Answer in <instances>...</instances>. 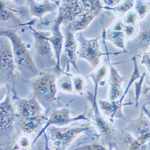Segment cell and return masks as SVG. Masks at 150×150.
<instances>
[{
    "label": "cell",
    "instance_id": "cell-1",
    "mask_svg": "<svg viewBox=\"0 0 150 150\" xmlns=\"http://www.w3.org/2000/svg\"><path fill=\"white\" fill-rule=\"evenodd\" d=\"M0 34L1 36L6 37L10 42L19 71L25 76L30 74L35 75V77L38 76L40 73L27 46L18 33L14 30H2Z\"/></svg>",
    "mask_w": 150,
    "mask_h": 150
},
{
    "label": "cell",
    "instance_id": "cell-2",
    "mask_svg": "<svg viewBox=\"0 0 150 150\" xmlns=\"http://www.w3.org/2000/svg\"><path fill=\"white\" fill-rule=\"evenodd\" d=\"M34 97L44 106L52 105L58 91L57 78L51 73H40L33 82Z\"/></svg>",
    "mask_w": 150,
    "mask_h": 150
},
{
    "label": "cell",
    "instance_id": "cell-3",
    "mask_svg": "<svg viewBox=\"0 0 150 150\" xmlns=\"http://www.w3.org/2000/svg\"><path fill=\"white\" fill-rule=\"evenodd\" d=\"M50 138L59 149H65L82 132L87 129L85 127L50 126L48 127Z\"/></svg>",
    "mask_w": 150,
    "mask_h": 150
},
{
    "label": "cell",
    "instance_id": "cell-4",
    "mask_svg": "<svg viewBox=\"0 0 150 150\" xmlns=\"http://www.w3.org/2000/svg\"><path fill=\"white\" fill-rule=\"evenodd\" d=\"M80 43V49L78 52L79 57L88 61L91 67L95 69L99 65L100 57L108 54L100 51V45L98 39H86L81 34L78 37Z\"/></svg>",
    "mask_w": 150,
    "mask_h": 150
},
{
    "label": "cell",
    "instance_id": "cell-5",
    "mask_svg": "<svg viewBox=\"0 0 150 150\" xmlns=\"http://www.w3.org/2000/svg\"><path fill=\"white\" fill-rule=\"evenodd\" d=\"M58 6L59 12L56 19L64 24V26L74 21L82 14L90 11L84 5L82 0L61 1L58 3Z\"/></svg>",
    "mask_w": 150,
    "mask_h": 150
},
{
    "label": "cell",
    "instance_id": "cell-6",
    "mask_svg": "<svg viewBox=\"0 0 150 150\" xmlns=\"http://www.w3.org/2000/svg\"><path fill=\"white\" fill-rule=\"evenodd\" d=\"M6 37L1 36L0 45V73L1 83L4 80H8L14 76L16 67L14 54L11 45L6 41Z\"/></svg>",
    "mask_w": 150,
    "mask_h": 150
},
{
    "label": "cell",
    "instance_id": "cell-7",
    "mask_svg": "<svg viewBox=\"0 0 150 150\" xmlns=\"http://www.w3.org/2000/svg\"><path fill=\"white\" fill-rule=\"evenodd\" d=\"M17 117L19 121H27L41 118L45 115L40 103L33 97L31 99L20 100L18 103Z\"/></svg>",
    "mask_w": 150,
    "mask_h": 150
},
{
    "label": "cell",
    "instance_id": "cell-8",
    "mask_svg": "<svg viewBox=\"0 0 150 150\" xmlns=\"http://www.w3.org/2000/svg\"><path fill=\"white\" fill-rule=\"evenodd\" d=\"M62 23L58 20H55L52 28V34L47 37L48 40L51 43L55 58L56 60L55 68L57 70L62 71L61 69V57L64 50V36L61 32L60 28Z\"/></svg>",
    "mask_w": 150,
    "mask_h": 150
},
{
    "label": "cell",
    "instance_id": "cell-9",
    "mask_svg": "<svg viewBox=\"0 0 150 150\" xmlns=\"http://www.w3.org/2000/svg\"><path fill=\"white\" fill-rule=\"evenodd\" d=\"M82 119L86 120L84 116H79L78 117L72 118L70 116L69 110L66 108L55 110L50 115L45 127L42 130L40 134L50 126H55L58 127H64L74 121H76Z\"/></svg>",
    "mask_w": 150,
    "mask_h": 150
},
{
    "label": "cell",
    "instance_id": "cell-10",
    "mask_svg": "<svg viewBox=\"0 0 150 150\" xmlns=\"http://www.w3.org/2000/svg\"><path fill=\"white\" fill-rule=\"evenodd\" d=\"M124 26V23L122 19H118L106 32L104 30L103 33L106 40L113 43L116 47L122 50H126L125 41L126 39L123 32Z\"/></svg>",
    "mask_w": 150,
    "mask_h": 150
},
{
    "label": "cell",
    "instance_id": "cell-11",
    "mask_svg": "<svg viewBox=\"0 0 150 150\" xmlns=\"http://www.w3.org/2000/svg\"><path fill=\"white\" fill-rule=\"evenodd\" d=\"M64 42L63 52L67 60L69 66L71 64L77 71H79L78 67L76 64L77 59V40L74 34L64 28Z\"/></svg>",
    "mask_w": 150,
    "mask_h": 150
},
{
    "label": "cell",
    "instance_id": "cell-12",
    "mask_svg": "<svg viewBox=\"0 0 150 150\" xmlns=\"http://www.w3.org/2000/svg\"><path fill=\"white\" fill-rule=\"evenodd\" d=\"M31 34L34 39V45L36 51L40 56L48 57L52 54V47L48 40L49 34L42 31H38L33 27L30 26Z\"/></svg>",
    "mask_w": 150,
    "mask_h": 150
},
{
    "label": "cell",
    "instance_id": "cell-13",
    "mask_svg": "<svg viewBox=\"0 0 150 150\" xmlns=\"http://www.w3.org/2000/svg\"><path fill=\"white\" fill-rule=\"evenodd\" d=\"M107 59L110 70V76L109 81L110 87L109 98L111 102H115L118 100L122 93L121 84L124 81L117 70L112 64L109 58V53L107 55Z\"/></svg>",
    "mask_w": 150,
    "mask_h": 150
},
{
    "label": "cell",
    "instance_id": "cell-14",
    "mask_svg": "<svg viewBox=\"0 0 150 150\" xmlns=\"http://www.w3.org/2000/svg\"><path fill=\"white\" fill-rule=\"evenodd\" d=\"M102 10L98 9L85 12L74 21L64 26V28L67 29L73 34L86 29L94 19L100 13Z\"/></svg>",
    "mask_w": 150,
    "mask_h": 150
},
{
    "label": "cell",
    "instance_id": "cell-15",
    "mask_svg": "<svg viewBox=\"0 0 150 150\" xmlns=\"http://www.w3.org/2000/svg\"><path fill=\"white\" fill-rule=\"evenodd\" d=\"M17 113L11 103L10 98L7 96L4 100L1 102V131L8 130L13 126Z\"/></svg>",
    "mask_w": 150,
    "mask_h": 150
},
{
    "label": "cell",
    "instance_id": "cell-16",
    "mask_svg": "<svg viewBox=\"0 0 150 150\" xmlns=\"http://www.w3.org/2000/svg\"><path fill=\"white\" fill-rule=\"evenodd\" d=\"M52 10V6L49 1H29V11L31 15L38 18L42 21V18Z\"/></svg>",
    "mask_w": 150,
    "mask_h": 150
},
{
    "label": "cell",
    "instance_id": "cell-17",
    "mask_svg": "<svg viewBox=\"0 0 150 150\" xmlns=\"http://www.w3.org/2000/svg\"><path fill=\"white\" fill-rule=\"evenodd\" d=\"M136 42L138 44L140 49L143 51L150 46V27L147 23H142L139 25Z\"/></svg>",
    "mask_w": 150,
    "mask_h": 150
},
{
    "label": "cell",
    "instance_id": "cell-18",
    "mask_svg": "<svg viewBox=\"0 0 150 150\" xmlns=\"http://www.w3.org/2000/svg\"><path fill=\"white\" fill-rule=\"evenodd\" d=\"M73 74L68 73H64L58 78L57 79V86L58 90L65 93H73Z\"/></svg>",
    "mask_w": 150,
    "mask_h": 150
},
{
    "label": "cell",
    "instance_id": "cell-19",
    "mask_svg": "<svg viewBox=\"0 0 150 150\" xmlns=\"http://www.w3.org/2000/svg\"><path fill=\"white\" fill-rule=\"evenodd\" d=\"M134 4V1H123L115 7H108L103 6V8L113 11L116 16H117L118 19H122L133 8Z\"/></svg>",
    "mask_w": 150,
    "mask_h": 150
},
{
    "label": "cell",
    "instance_id": "cell-20",
    "mask_svg": "<svg viewBox=\"0 0 150 150\" xmlns=\"http://www.w3.org/2000/svg\"><path fill=\"white\" fill-rule=\"evenodd\" d=\"M48 118L45 116L41 118L20 122V127L22 132L26 134L35 132L41 127L45 121H47Z\"/></svg>",
    "mask_w": 150,
    "mask_h": 150
},
{
    "label": "cell",
    "instance_id": "cell-21",
    "mask_svg": "<svg viewBox=\"0 0 150 150\" xmlns=\"http://www.w3.org/2000/svg\"><path fill=\"white\" fill-rule=\"evenodd\" d=\"M107 71V67L106 64H103L97 69H95L94 70L89 74V77L93 79L95 85V97L97 93V89L98 83L100 82L105 78Z\"/></svg>",
    "mask_w": 150,
    "mask_h": 150
},
{
    "label": "cell",
    "instance_id": "cell-22",
    "mask_svg": "<svg viewBox=\"0 0 150 150\" xmlns=\"http://www.w3.org/2000/svg\"><path fill=\"white\" fill-rule=\"evenodd\" d=\"M74 92L81 94L84 92L86 87L85 78L81 74L73 75L72 77Z\"/></svg>",
    "mask_w": 150,
    "mask_h": 150
},
{
    "label": "cell",
    "instance_id": "cell-23",
    "mask_svg": "<svg viewBox=\"0 0 150 150\" xmlns=\"http://www.w3.org/2000/svg\"><path fill=\"white\" fill-rule=\"evenodd\" d=\"M135 11L139 20L143 19L148 14L150 10V2L144 1H136Z\"/></svg>",
    "mask_w": 150,
    "mask_h": 150
},
{
    "label": "cell",
    "instance_id": "cell-24",
    "mask_svg": "<svg viewBox=\"0 0 150 150\" xmlns=\"http://www.w3.org/2000/svg\"><path fill=\"white\" fill-rule=\"evenodd\" d=\"M94 121L95 126L100 132L103 133H108L111 131V127L107 121L100 114L95 115Z\"/></svg>",
    "mask_w": 150,
    "mask_h": 150
},
{
    "label": "cell",
    "instance_id": "cell-25",
    "mask_svg": "<svg viewBox=\"0 0 150 150\" xmlns=\"http://www.w3.org/2000/svg\"><path fill=\"white\" fill-rule=\"evenodd\" d=\"M99 106L102 110L103 111L104 113H105L106 115H111L112 117L115 114V112L117 111L113 102H109L106 101L99 100Z\"/></svg>",
    "mask_w": 150,
    "mask_h": 150
},
{
    "label": "cell",
    "instance_id": "cell-26",
    "mask_svg": "<svg viewBox=\"0 0 150 150\" xmlns=\"http://www.w3.org/2000/svg\"><path fill=\"white\" fill-rule=\"evenodd\" d=\"M139 20L138 16L136 13L135 10H130L128 13L125 15V16L122 19V22L129 25H137V22Z\"/></svg>",
    "mask_w": 150,
    "mask_h": 150
},
{
    "label": "cell",
    "instance_id": "cell-27",
    "mask_svg": "<svg viewBox=\"0 0 150 150\" xmlns=\"http://www.w3.org/2000/svg\"><path fill=\"white\" fill-rule=\"evenodd\" d=\"M1 21H6L13 16V13L4 1H1Z\"/></svg>",
    "mask_w": 150,
    "mask_h": 150
},
{
    "label": "cell",
    "instance_id": "cell-28",
    "mask_svg": "<svg viewBox=\"0 0 150 150\" xmlns=\"http://www.w3.org/2000/svg\"><path fill=\"white\" fill-rule=\"evenodd\" d=\"M138 30L139 28L137 27V25H126L124 23L123 32L126 40L130 39L136 36L137 33H138Z\"/></svg>",
    "mask_w": 150,
    "mask_h": 150
},
{
    "label": "cell",
    "instance_id": "cell-29",
    "mask_svg": "<svg viewBox=\"0 0 150 150\" xmlns=\"http://www.w3.org/2000/svg\"><path fill=\"white\" fill-rule=\"evenodd\" d=\"M17 145L19 149L25 150L30 146V138L26 134L20 135L17 140Z\"/></svg>",
    "mask_w": 150,
    "mask_h": 150
},
{
    "label": "cell",
    "instance_id": "cell-30",
    "mask_svg": "<svg viewBox=\"0 0 150 150\" xmlns=\"http://www.w3.org/2000/svg\"><path fill=\"white\" fill-rule=\"evenodd\" d=\"M121 1H116V0H108V1H102V3L105 4V6L108 7H114L118 5Z\"/></svg>",
    "mask_w": 150,
    "mask_h": 150
}]
</instances>
